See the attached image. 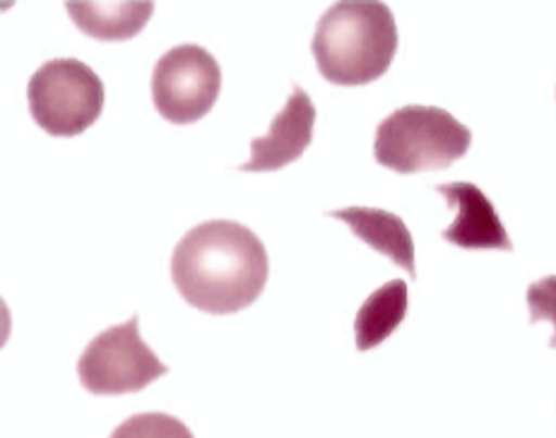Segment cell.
<instances>
[{
    "label": "cell",
    "instance_id": "obj_12",
    "mask_svg": "<svg viewBox=\"0 0 556 438\" xmlns=\"http://www.w3.org/2000/svg\"><path fill=\"white\" fill-rule=\"evenodd\" d=\"M109 438H194L179 418L163 412L138 413L114 428Z\"/></svg>",
    "mask_w": 556,
    "mask_h": 438
},
{
    "label": "cell",
    "instance_id": "obj_5",
    "mask_svg": "<svg viewBox=\"0 0 556 438\" xmlns=\"http://www.w3.org/2000/svg\"><path fill=\"white\" fill-rule=\"evenodd\" d=\"M81 386L96 396L138 392L169 372L141 339L138 314L92 338L77 362Z\"/></svg>",
    "mask_w": 556,
    "mask_h": 438
},
{
    "label": "cell",
    "instance_id": "obj_11",
    "mask_svg": "<svg viewBox=\"0 0 556 438\" xmlns=\"http://www.w3.org/2000/svg\"><path fill=\"white\" fill-rule=\"evenodd\" d=\"M407 304V285L402 279H392L369 295L354 322L357 349L366 351L388 338L404 320Z\"/></svg>",
    "mask_w": 556,
    "mask_h": 438
},
{
    "label": "cell",
    "instance_id": "obj_4",
    "mask_svg": "<svg viewBox=\"0 0 556 438\" xmlns=\"http://www.w3.org/2000/svg\"><path fill=\"white\" fill-rule=\"evenodd\" d=\"M27 99L30 115L40 128L54 137H73L100 116L104 86L83 61L56 58L31 75Z\"/></svg>",
    "mask_w": 556,
    "mask_h": 438
},
{
    "label": "cell",
    "instance_id": "obj_2",
    "mask_svg": "<svg viewBox=\"0 0 556 438\" xmlns=\"http://www.w3.org/2000/svg\"><path fill=\"white\" fill-rule=\"evenodd\" d=\"M397 28L381 1H339L319 18L311 45L320 74L331 84L356 86L383 75L396 52Z\"/></svg>",
    "mask_w": 556,
    "mask_h": 438
},
{
    "label": "cell",
    "instance_id": "obj_6",
    "mask_svg": "<svg viewBox=\"0 0 556 438\" xmlns=\"http://www.w3.org/2000/svg\"><path fill=\"white\" fill-rule=\"evenodd\" d=\"M222 86L215 58L195 43L173 47L153 67L152 100L156 111L173 124H190L214 105Z\"/></svg>",
    "mask_w": 556,
    "mask_h": 438
},
{
    "label": "cell",
    "instance_id": "obj_10",
    "mask_svg": "<svg viewBox=\"0 0 556 438\" xmlns=\"http://www.w3.org/2000/svg\"><path fill=\"white\" fill-rule=\"evenodd\" d=\"M68 16L85 35L123 41L139 34L154 10L153 1H65Z\"/></svg>",
    "mask_w": 556,
    "mask_h": 438
},
{
    "label": "cell",
    "instance_id": "obj_8",
    "mask_svg": "<svg viewBox=\"0 0 556 438\" xmlns=\"http://www.w3.org/2000/svg\"><path fill=\"white\" fill-rule=\"evenodd\" d=\"M456 216L442 237L464 249L513 250V243L493 203L472 183L453 182L438 185Z\"/></svg>",
    "mask_w": 556,
    "mask_h": 438
},
{
    "label": "cell",
    "instance_id": "obj_9",
    "mask_svg": "<svg viewBox=\"0 0 556 438\" xmlns=\"http://www.w3.org/2000/svg\"><path fill=\"white\" fill-rule=\"evenodd\" d=\"M327 215L346 223L356 237L390 258L415 279L414 242L400 216L367 207H350L330 211Z\"/></svg>",
    "mask_w": 556,
    "mask_h": 438
},
{
    "label": "cell",
    "instance_id": "obj_7",
    "mask_svg": "<svg viewBox=\"0 0 556 438\" xmlns=\"http://www.w3.org/2000/svg\"><path fill=\"white\" fill-rule=\"evenodd\" d=\"M315 117L316 110L311 98L294 85L293 93L273 118L268 133L251 140L250 160L238 168L269 172L293 162L313 139Z\"/></svg>",
    "mask_w": 556,
    "mask_h": 438
},
{
    "label": "cell",
    "instance_id": "obj_1",
    "mask_svg": "<svg viewBox=\"0 0 556 438\" xmlns=\"http://www.w3.org/2000/svg\"><path fill=\"white\" fill-rule=\"evenodd\" d=\"M268 273L263 242L249 227L229 220L192 227L170 259L172 280L179 295L211 314L235 313L252 304Z\"/></svg>",
    "mask_w": 556,
    "mask_h": 438
},
{
    "label": "cell",
    "instance_id": "obj_13",
    "mask_svg": "<svg viewBox=\"0 0 556 438\" xmlns=\"http://www.w3.org/2000/svg\"><path fill=\"white\" fill-rule=\"evenodd\" d=\"M530 322L548 321L554 327L549 347H556V275H548L532 283L527 290Z\"/></svg>",
    "mask_w": 556,
    "mask_h": 438
},
{
    "label": "cell",
    "instance_id": "obj_3",
    "mask_svg": "<svg viewBox=\"0 0 556 438\" xmlns=\"http://www.w3.org/2000/svg\"><path fill=\"white\" fill-rule=\"evenodd\" d=\"M471 132L438 107L410 104L395 110L376 129V161L400 174L448 167L464 157Z\"/></svg>",
    "mask_w": 556,
    "mask_h": 438
}]
</instances>
